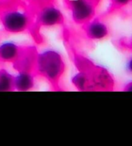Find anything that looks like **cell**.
<instances>
[{
    "label": "cell",
    "mask_w": 132,
    "mask_h": 146,
    "mask_svg": "<svg viewBox=\"0 0 132 146\" xmlns=\"http://www.w3.org/2000/svg\"><path fill=\"white\" fill-rule=\"evenodd\" d=\"M4 31L9 34H19L31 27L32 17L22 9H7L0 16Z\"/></svg>",
    "instance_id": "2"
},
{
    "label": "cell",
    "mask_w": 132,
    "mask_h": 146,
    "mask_svg": "<svg viewBox=\"0 0 132 146\" xmlns=\"http://www.w3.org/2000/svg\"><path fill=\"white\" fill-rule=\"evenodd\" d=\"M117 46L121 51H129L132 53V36L124 37V38L118 40Z\"/></svg>",
    "instance_id": "11"
},
{
    "label": "cell",
    "mask_w": 132,
    "mask_h": 146,
    "mask_svg": "<svg viewBox=\"0 0 132 146\" xmlns=\"http://www.w3.org/2000/svg\"><path fill=\"white\" fill-rule=\"evenodd\" d=\"M82 28L88 39L92 40L105 39L110 35L109 27L100 17H94L87 23L82 24Z\"/></svg>",
    "instance_id": "5"
},
{
    "label": "cell",
    "mask_w": 132,
    "mask_h": 146,
    "mask_svg": "<svg viewBox=\"0 0 132 146\" xmlns=\"http://www.w3.org/2000/svg\"><path fill=\"white\" fill-rule=\"evenodd\" d=\"M126 71L127 72L130 74V75H132V58H130V60L127 62L126 65Z\"/></svg>",
    "instance_id": "12"
},
{
    "label": "cell",
    "mask_w": 132,
    "mask_h": 146,
    "mask_svg": "<svg viewBox=\"0 0 132 146\" xmlns=\"http://www.w3.org/2000/svg\"><path fill=\"white\" fill-rule=\"evenodd\" d=\"M13 90V76L6 69H0V92Z\"/></svg>",
    "instance_id": "9"
},
{
    "label": "cell",
    "mask_w": 132,
    "mask_h": 146,
    "mask_svg": "<svg viewBox=\"0 0 132 146\" xmlns=\"http://www.w3.org/2000/svg\"><path fill=\"white\" fill-rule=\"evenodd\" d=\"M37 23L42 27H53L64 23V16L61 9L54 5L43 6L37 13Z\"/></svg>",
    "instance_id": "4"
},
{
    "label": "cell",
    "mask_w": 132,
    "mask_h": 146,
    "mask_svg": "<svg viewBox=\"0 0 132 146\" xmlns=\"http://www.w3.org/2000/svg\"><path fill=\"white\" fill-rule=\"evenodd\" d=\"M37 52L33 47L23 48L20 55L13 63V67L18 72H29L34 73Z\"/></svg>",
    "instance_id": "6"
},
{
    "label": "cell",
    "mask_w": 132,
    "mask_h": 146,
    "mask_svg": "<svg viewBox=\"0 0 132 146\" xmlns=\"http://www.w3.org/2000/svg\"><path fill=\"white\" fill-rule=\"evenodd\" d=\"M131 3H132V0H110V6L107 10V14L113 13V12L129 5Z\"/></svg>",
    "instance_id": "10"
},
{
    "label": "cell",
    "mask_w": 132,
    "mask_h": 146,
    "mask_svg": "<svg viewBox=\"0 0 132 146\" xmlns=\"http://www.w3.org/2000/svg\"><path fill=\"white\" fill-rule=\"evenodd\" d=\"M35 85L34 74L29 72H18L17 76H13V89L23 92L34 89Z\"/></svg>",
    "instance_id": "8"
},
{
    "label": "cell",
    "mask_w": 132,
    "mask_h": 146,
    "mask_svg": "<svg viewBox=\"0 0 132 146\" xmlns=\"http://www.w3.org/2000/svg\"><path fill=\"white\" fill-rule=\"evenodd\" d=\"M124 92H132V81L127 83L123 88Z\"/></svg>",
    "instance_id": "13"
},
{
    "label": "cell",
    "mask_w": 132,
    "mask_h": 146,
    "mask_svg": "<svg viewBox=\"0 0 132 146\" xmlns=\"http://www.w3.org/2000/svg\"><path fill=\"white\" fill-rule=\"evenodd\" d=\"M22 47L13 41H6L0 44V62L13 63L20 55Z\"/></svg>",
    "instance_id": "7"
},
{
    "label": "cell",
    "mask_w": 132,
    "mask_h": 146,
    "mask_svg": "<svg viewBox=\"0 0 132 146\" xmlns=\"http://www.w3.org/2000/svg\"><path fill=\"white\" fill-rule=\"evenodd\" d=\"M65 63L58 51L48 49L37 53L34 74L41 76L52 85L57 86L65 72Z\"/></svg>",
    "instance_id": "1"
},
{
    "label": "cell",
    "mask_w": 132,
    "mask_h": 146,
    "mask_svg": "<svg viewBox=\"0 0 132 146\" xmlns=\"http://www.w3.org/2000/svg\"><path fill=\"white\" fill-rule=\"evenodd\" d=\"M68 5L76 24L82 25L95 17L97 6L90 0H68Z\"/></svg>",
    "instance_id": "3"
}]
</instances>
